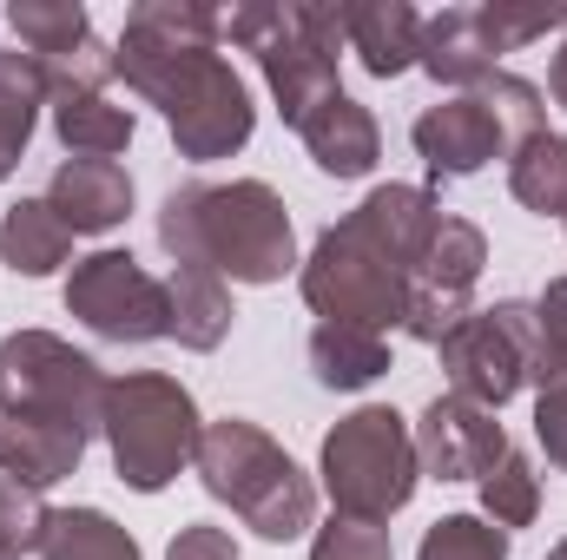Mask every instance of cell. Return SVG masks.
Returning a JSON list of instances; mask_svg holds the SVG:
<instances>
[{"instance_id":"cell-29","label":"cell","mask_w":567,"mask_h":560,"mask_svg":"<svg viewBox=\"0 0 567 560\" xmlns=\"http://www.w3.org/2000/svg\"><path fill=\"white\" fill-rule=\"evenodd\" d=\"M475 93H482V106L495 113V126H502V139H508V158L535 139V133H548V106H542V86H535V80L495 73V80L475 86Z\"/></svg>"},{"instance_id":"cell-38","label":"cell","mask_w":567,"mask_h":560,"mask_svg":"<svg viewBox=\"0 0 567 560\" xmlns=\"http://www.w3.org/2000/svg\"><path fill=\"white\" fill-rule=\"evenodd\" d=\"M548 560H567V541H555V548H548Z\"/></svg>"},{"instance_id":"cell-9","label":"cell","mask_w":567,"mask_h":560,"mask_svg":"<svg viewBox=\"0 0 567 560\" xmlns=\"http://www.w3.org/2000/svg\"><path fill=\"white\" fill-rule=\"evenodd\" d=\"M297 283H303V303L317 310V323H357V330H377V336L396 330L403 303H410V278L343 225H330L310 245Z\"/></svg>"},{"instance_id":"cell-5","label":"cell","mask_w":567,"mask_h":560,"mask_svg":"<svg viewBox=\"0 0 567 560\" xmlns=\"http://www.w3.org/2000/svg\"><path fill=\"white\" fill-rule=\"evenodd\" d=\"M317 475H323V495H330V508L343 521L383 528L390 515H403L416 501V481H423L416 428L396 416L390 403H363V409H350L323 435Z\"/></svg>"},{"instance_id":"cell-3","label":"cell","mask_w":567,"mask_h":560,"mask_svg":"<svg viewBox=\"0 0 567 560\" xmlns=\"http://www.w3.org/2000/svg\"><path fill=\"white\" fill-rule=\"evenodd\" d=\"M218 40L258 53L284 126H303L323 100L343 93V80H337V60L350 46L343 0H245V7L218 13Z\"/></svg>"},{"instance_id":"cell-33","label":"cell","mask_w":567,"mask_h":560,"mask_svg":"<svg viewBox=\"0 0 567 560\" xmlns=\"http://www.w3.org/2000/svg\"><path fill=\"white\" fill-rule=\"evenodd\" d=\"M482 27H488L495 53H515V46L555 33V27L567 33V7H508V0H488V7H482Z\"/></svg>"},{"instance_id":"cell-14","label":"cell","mask_w":567,"mask_h":560,"mask_svg":"<svg viewBox=\"0 0 567 560\" xmlns=\"http://www.w3.org/2000/svg\"><path fill=\"white\" fill-rule=\"evenodd\" d=\"M47 205L73 238H100L133 218V178L120 158H66L47 178Z\"/></svg>"},{"instance_id":"cell-31","label":"cell","mask_w":567,"mask_h":560,"mask_svg":"<svg viewBox=\"0 0 567 560\" xmlns=\"http://www.w3.org/2000/svg\"><path fill=\"white\" fill-rule=\"evenodd\" d=\"M535 390L567 383V278H548V290L535 297Z\"/></svg>"},{"instance_id":"cell-20","label":"cell","mask_w":567,"mask_h":560,"mask_svg":"<svg viewBox=\"0 0 567 560\" xmlns=\"http://www.w3.org/2000/svg\"><path fill=\"white\" fill-rule=\"evenodd\" d=\"M303 356L323 390H370L377 376H390V336L357 330V323H317Z\"/></svg>"},{"instance_id":"cell-17","label":"cell","mask_w":567,"mask_h":560,"mask_svg":"<svg viewBox=\"0 0 567 560\" xmlns=\"http://www.w3.org/2000/svg\"><path fill=\"white\" fill-rule=\"evenodd\" d=\"M297 133H303V152L317 158V172H330V178H370L383 158V133H377L370 106H357L350 93L323 100Z\"/></svg>"},{"instance_id":"cell-7","label":"cell","mask_w":567,"mask_h":560,"mask_svg":"<svg viewBox=\"0 0 567 560\" xmlns=\"http://www.w3.org/2000/svg\"><path fill=\"white\" fill-rule=\"evenodd\" d=\"M106 370L53 330L0 336V416H40L73 435H100L106 416Z\"/></svg>"},{"instance_id":"cell-21","label":"cell","mask_w":567,"mask_h":560,"mask_svg":"<svg viewBox=\"0 0 567 560\" xmlns=\"http://www.w3.org/2000/svg\"><path fill=\"white\" fill-rule=\"evenodd\" d=\"M66 258H73V231L53 218L47 198L7 205V218H0V265H7L13 278H47V271H60Z\"/></svg>"},{"instance_id":"cell-13","label":"cell","mask_w":567,"mask_h":560,"mask_svg":"<svg viewBox=\"0 0 567 560\" xmlns=\"http://www.w3.org/2000/svg\"><path fill=\"white\" fill-rule=\"evenodd\" d=\"M435 225H442V205H435V191H423V185H377V191H363V205L343 218V231H357L370 251H383L403 278H416Z\"/></svg>"},{"instance_id":"cell-30","label":"cell","mask_w":567,"mask_h":560,"mask_svg":"<svg viewBox=\"0 0 567 560\" xmlns=\"http://www.w3.org/2000/svg\"><path fill=\"white\" fill-rule=\"evenodd\" d=\"M416 560H508V535L482 515H442L423 535Z\"/></svg>"},{"instance_id":"cell-35","label":"cell","mask_w":567,"mask_h":560,"mask_svg":"<svg viewBox=\"0 0 567 560\" xmlns=\"http://www.w3.org/2000/svg\"><path fill=\"white\" fill-rule=\"evenodd\" d=\"M535 442H542V455L567 475V383L535 396Z\"/></svg>"},{"instance_id":"cell-10","label":"cell","mask_w":567,"mask_h":560,"mask_svg":"<svg viewBox=\"0 0 567 560\" xmlns=\"http://www.w3.org/2000/svg\"><path fill=\"white\" fill-rule=\"evenodd\" d=\"M66 317H80L106 343H158L165 336V283L133 251H93L66 278Z\"/></svg>"},{"instance_id":"cell-24","label":"cell","mask_w":567,"mask_h":560,"mask_svg":"<svg viewBox=\"0 0 567 560\" xmlns=\"http://www.w3.org/2000/svg\"><path fill=\"white\" fill-rule=\"evenodd\" d=\"M53 139L73 158H113L133 145V113L113 106L106 93H73V100H53Z\"/></svg>"},{"instance_id":"cell-2","label":"cell","mask_w":567,"mask_h":560,"mask_svg":"<svg viewBox=\"0 0 567 560\" xmlns=\"http://www.w3.org/2000/svg\"><path fill=\"white\" fill-rule=\"evenodd\" d=\"M158 245L172 265H205L231 283H278L297 265L290 211L265 178L178 185L158 205Z\"/></svg>"},{"instance_id":"cell-36","label":"cell","mask_w":567,"mask_h":560,"mask_svg":"<svg viewBox=\"0 0 567 560\" xmlns=\"http://www.w3.org/2000/svg\"><path fill=\"white\" fill-rule=\"evenodd\" d=\"M165 560H245V554H238V541H231L225 528H212V521H192V528H178V535H172Z\"/></svg>"},{"instance_id":"cell-34","label":"cell","mask_w":567,"mask_h":560,"mask_svg":"<svg viewBox=\"0 0 567 560\" xmlns=\"http://www.w3.org/2000/svg\"><path fill=\"white\" fill-rule=\"evenodd\" d=\"M310 560H396V548H390V528L330 515V521L317 528V541H310Z\"/></svg>"},{"instance_id":"cell-1","label":"cell","mask_w":567,"mask_h":560,"mask_svg":"<svg viewBox=\"0 0 567 560\" xmlns=\"http://www.w3.org/2000/svg\"><path fill=\"white\" fill-rule=\"evenodd\" d=\"M113 60H120V80L145 106H158V120L172 126L178 158L212 165V158H231V152L251 145L258 106H251V86L218 53V13L212 7L140 0L126 13V33H120Z\"/></svg>"},{"instance_id":"cell-19","label":"cell","mask_w":567,"mask_h":560,"mask_svg":"<svg viewBox=\"0 0 567 560\" xmlns=\"http://www.w3.org/2000/svg\"><path fill=\"white\" fill-rule=\"evenodd\" d=\"M80 455H86V435H73L60 422L0 416V475H13L27 488H53V481L80 475Z\"/></svg>"},{"instance_id":"cell-26","label":"cell","mask_w":567,"mask_h":560,"mask_svg":"<svg viewBox=\"0 0 567 560\" xmlns=\"http://www.w3.org/2000/svg\"><path fill=\"white\" fill-rule=\"evenodd\" d=\"M508 191L535 218H567V133H535L508 158Z\"/></svg>"},{"instance_id":"cell-25","label":"cell","mask_w":567,"mask_h":560,"mask_svg":"<svg viewBox=\"0 0 567 560\" xmlns=\"http://www.w3.org/2000/svg\"><path fill=\"white\" fill-rule=\"evenodd\" d=\"M7 27L20 33V46L33 53V66H53V60L80 53L93 40V13L80 0H13Z\"/></svg>"},{"instance_id":"cell-27","label":"cell","mask_w":567,"mask_h":560,"mask_svg":"<svg viewBox=\"0 0 567 560\" xmlns=\"http://www.w3.org/2000/svg\"><path fill=\"white\" fill-rule=\"evenodd\" d=\"M40 560H140V541L106 508H53Z\"/></svg>"},{"instance_id":"cell-37","label":"cell","mask_w":567,"mask_h":560,"mask_svg":"<svg viewBox=\"0 0 567 560\" xmlns=\"http://www.w3.org/2000/svg\"><path fill=\"white\" fill-rule=\"evenodd\" d=\"M548 93H555V106L567 113V33H561V46H555V60H548Z\"/></svg>"},{"instance_id":"cell-23","label":"cell","mask_w":567,"mask_h":560,"mask_svg":"<svg viewBox=\"0 0 567 560\" xmlns=\"http://www.w3.org/2000/svg\"><path fill=\"white\" fill-rule=\"evenodd\" d=\"M47 100H53V93H47V80H40L33 53L0 46V185L20 172L27 139H33V126H40V106H47Z\"/></svg>"},{"instance_id":"cell-6","label":"cell","mask_w":567,"mask_h":560,"mask_svg":"<svg viewBox=\"0 0 567 560\" xmlns=\"http://www.w3.org/2000/svg\"><path fill=\"white\" fill-rule=\"evenodd\" d=\"M100 435L113 448V468L133 495H158L178 481V468H192L198 455V435L205 416L192 403V390L178 376H158V370H126L106 383V416Z\"/></svg>"},{"instance_id":"cell-28","label":"cell","mask_w":567,"mask_h":560,"mask_svg":"<svg viewBox=\"0 0 567 560\" xmlns=\"http://www.w3.org/2000/svg\"><path fill=\"white\" fill-rule=\"evenodd\" d=\"M475 488H482V521H495L502 535H515V528H528L542 515V475H535V462L522 448H508Z\"/></svg>"},{"instance_id":"cell-8","label":"cell","mask_w":567,"mask_h":560,"mask_svg":"<svg viewBox=\"0 0 567 560\" xmlns=\"http://www.w3.org/2000/svg\"><path fill=\"white\" fill-rule=\"evenodd\" d=\"M442 376H449V396L462 403H482L502 416V403H515L528 390V370H535V303L522 297H502L475 317H462L442 343Z\"/></svg>"},{"instance_id":"cell-32","label":"cell","mask_w":567,"mask_h":560,"mask_svg":"<svg viewBox=\"0 0 567 560\" xmlns=\"http://www.w3.org/2000/svg\"><path fill=\"white\" fill-rule=\"evenodd\" d=\"M47 521H53V508L40 501V488H27V481L0 475V560L40 554V541H47Z\"/></svg>"},{"instance_id":"cell-12","label":"cell","mask_w":567,"mask_h":560,"mask_svg":"<svg viewBox=\"0 0 567 560\" xmlns=\"http://www.w3.org/2000/svg\"><path fill=\"white\" fill-rule=\"evenodd\" d=\"M410 139L423 152V165L435 178H475L488 158H508V139L495 126V113L482 106V93H455L442 106H429L410 126Z\"/></svg>"},{"instance_id":"cell-15","label":"cell","mask_w":567,"mask_h":560,"mask_svg":"<svg viewBox=\"0 0 567 560\" xmlns=\"http://www.w3.org/2000/svg\"><path fill=\"white\" fill-rule=\"evenodd\" d=\"M343 33L370 80H396L423 60V13L410 0H343Z\"/></svg>"},{"instance_id":"cell-18","label":"cell","mask_w":567,"mask_h":560,"mask_svg":"<svg viewBox=\"0 0 567 560\" xmlns=\"http://www.w3.org/2000/svg\"><path fill=\"white\" fill-rule=\"evenodd\" d=\"M231 290L218 271H205V265H172V278H165V336H178V350H218L225 336H231Z\"/></svg>"},{"instance_id":"cell-4","label":"cell","mask_w":567,"mask_h":560,"mask_svg":"<svg viewBox=\"0 0 567 560\" xmlns=\"http://www.w3.org/2000/svg\"><path fill=\"white\" fill-rule=\"evenodd\" d=\"M198 481L212 501H225L258 541H297L317 528V488L310 475L284 455L278 442L245 416L205 422L198 435Z\"/></svg>"},{"instance_id":"cell-16","label":"cell","mask_w":567,"mask_h":560,"mask_svg":"<svg viewBox=\"0 0 567 560\" xmlns=\"http://www.w3.org/2000/svg\"><path fill=\"white\" fill-rule=\"evenodd\" d=\"M495 40H488V27H482V7H442L435 20H423V66L435 86H462V93H475V86H488L495 80Z\"/></svg>"},{"instance_id":"cell-22","label":"cell","mask_w":567,"mask_h":560,"mask_svg":"<svg viewBox=\"0 0 567 560\" xmlns=\"http://www.w3.org/2000/svg\"><path fill=\"white\" fill-rule=\"evenodd\" d=\"M482 265H488V238H482L468 218H449V211H442V225H435V238H429V251H423V265H416V278H410V290L468 303Z\"/></svg>"},{"instance_id":"cell-11","label":"cell","mask_w":567,"mask_h":560,"mask_svg":"<svg viewBox=\"0 0 567 560\" xmlns=\"http://www.w3.org/2000/svg\"><path fill=\"white\" fill-rule=\"evenodd\" d=\"M502 455H508V428L482 403L435 396L416 422V462L429 481H482Z\"/></svg>"}]
</instances>
